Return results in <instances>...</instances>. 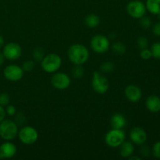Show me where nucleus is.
I'll use <instances>...</instances> for the list:
<instances>
[{"instance_id": "obj_29", "label": "nucleus", "mask_w": 160, "mask_h": 160, "mask_svg": "<svg viewBox=\"0 0 160 160\" xmlns=\"http://www.w3.org/2000/svg\"><path fill=\"white\" fill-rule=\"evenodd\" d=\"M140 153L142 156H144V157H148V156H149L150 155H151L152 149L150 148L149 146L143 144V145H141Z\"/></svg>"}, {"instance_id": "obj_26", "label": "nucleus", "mask_w": 160, "mask_h": 160, "mask_svg": "<svg viewBox=\"0 0 160 160\" xmlns=\"http://www.w3.org/2000/svg\"><path fill=\"white\" fill-rule=\"evenodd\" d=\"M22 69L23 71L30 72L34 68V62L33 60H26L22 64Z\"/></svg>"}, {"instance_id": "obj_1", "label": "nucleus", "mask_w": 160, "mask_h": 160, "mask_svg": "<svg viewBox=\"0 0 160 160\" xmlns=\"http://www.w3.org/2000/svg\"><path fill=\"white\" fill-rule=\"evenodd\" d=\"M67 56L74 65H83L88 60L89 51L84 45L74 44L69 48Z\"/></svg>"}, {"instance_id": "obj_30", "label": "nucleus", "mask_w": 160, "mask_h": 160, "mask_svg": "<svg viewBox=\"0 0 160 160\" xmlns=\"http://www.w3.org/2000/svg\"><path fill=\"white\" fill-rule=\"evenodd\" d=\"M9 102H10V97L8 94H0V106H6L9 104Z\"/></svg>"}, {"instance_id": "obj_17", "label": "nucleus", "mask_w": 160, "mask_h": 160, "mask_svg": "<svg viewBox=\"0 0 160 160\" xmlns=\"http://www.w3.org/2000/svg\"><path fill=\"white\" fill-rule=\"evenodd\" d=\"M120 154L123 158H129L134 152V146L131 142H123L120 145Z\"/></svg>"}, {"instance_id": "obj_6", "label": "nucleus", "mask_w": 160, "mask_h": 160, "mask_svg": "<svg viewBox=\"0 0 160 160\" xmlns=\"http://www.w3.org/2000/svg\"><path fill=\"white\" fill-rule=\"evenodd\" d=\"M90 46L95 52L102 54L109 49L110 42L109 38L103 34H96L91 40Z\"/></svg>"}, {"instance_id": "obj_2", "label": "nucleus", "mask_w": 160, "mask_h": 160, "mask_svg": "<svg viewBox=\"0 0 160 160\" xmlns=\"http://www.w3.org/2000/svg\"><path fill=\"white\" fill-rule=\"evenodd\" d=\"M62 65V59L56 53L46 55L41 61V66L44 71L47 73H56Z\"/></svg>"}, {"instance_id": "obj_12", "label": "nucleus", "mask_w": 160, "mask_h": 160, "mask_svg": "<svg viewBox=\"0 0 160 160\" xmlns=\"http://www.w3.org/2000/svg\"><path fill=\"white\" fill-rule=\"evenodd\" d=\"M130 138L133 144L142 145L145 143L148 138V135L145 130L140 127H135L131 129L130 132Z\"/></svg>"}, {"instance_id": "obj_31", "label": "nucleus", "mask_w": 160, "mask_h": 160, "mask_svg": "<svg viewBox=\"0 0 160 160\" xmlns=\"http://www.w3.org/2000/svg\"><path fill=\"white\" fill-rule=\"evenodd\" d=\"M152 152L155 157L157 158V159H160V141L156 142L153 145L152 148Z\"/></svg>"}, {"instance_id": "obj_23", "label": "nucleus", "mask_w": 160, "mask_h": 160, "mask_svg": "<svg viewBox=\"0 0 160 160\" xmlns=\"http://www.w3.org/2000/svg\"><path fill=\"white\" fill-rule=\"evenodd\" d=\"M114 67H115V66L112 62H105L100 67V70L102 73H109L113 71Z\"/></svg>"}, {"instance_id": "obj_15", "label": "nucleus", "mask_w": 160, "mask_h": 160, "mask_svg": "<svg viewBox=\"0 0 160 160\" xmlns=\"http://www.w3.org/2000/svg\"><path fill=\"white\" fill-rule=\"evenodd\" d=\"M145 106L149 112L153 113L160 112V98L157 95H150L145 101Z\"/></svg>"}, {"instance_id": "obj_28", "label": "nucleus", "mask_w": 160, "mask_h": 160, "mask_svg": "<svg viewBox=\"0 0 160 160\" xmlns=\"http://www.w3.org/2000/svg\"><path fill=\"white\" fill-rule=\"evenodd\" d=\"M26 117L22 112H17L15 114V123L17 125H23L26 123Z\"/></svg>"}, {"instance_id": "obj_8", "label": "nucleus", "mask_w": 160, "mask_h": 160, "mask_svg": "<svg viewBox=\"0 0 160 160\" xmlns=\"http://www.w3.org/2000/svg\"><path fill=\"white\" fill-rule=\"evenodd\" d=\"M146 6L140 0H133L127 6V12L132 18L140 19L146 13Z\"/></svg>"}, {"instance_id": "obj_36", "label": "nucleus", "mask_w": 160, "mask_h": 160, "mask_svg": "<svg viewBox=\"0 0 160 160\" xmlns=\"http://www.w3.org/2000/svg\"><path fill=\"white\" fill-rule=\"evenodd\" d=\"M5 59H6V58H5V56H4V55H3V53L2 52H0V67H1V66L2 65L3 63H4Z\"/></svg>"}, {"instance_id": "obj_10", "label": "nucleus", "mask_w": 160, "mask_h": 160, "mask_svg": "<svg viewBox=\"0 0 160 160\" xmlns=\"http://www.w3.org/2000/svg\"><path fill=\"white\" fill-rule=\"evenodd\" d=\"M71 80L70 78L65 73L59 72L53 74L51 78V84L53 88L59 90H64L70 87Z\"/></svg>"}, {"instance_id": "obj_24", "label": "nucleus", "mask_w": 160, "mask_h": 160, "mask_svg": "<svg viewBox=\"0 0 160 160\" xmlns=\"http://www.w3.org/2000/svg\"><path fill=\"white\" fill-rule=\"evenodd\" d=\"M150 50L152 52V57L160 59V42H156L152 44Z\"/></svg>"}, {"instance_id": "obj_19", "label": "nucleus", "mask_w": 160, "mask_h": 160, "mask_svg": "<svg viewBox=\"0 0 160 160\" xmlns=\"http://www.w3.org/2000/svg\"><path fill=\"white\" fill-rule=\"evenodd\" d=\"M84 23L88 28H96L100 23V18L98 15L94 13L88 14L84 18Z\"/></svg>"}, {"instance_id": "obj_4", "label": "nucleus", "mask_w": 160, "mask_h": 160, "mask_svg": "<svg viewBox=\"0 0 160 160\" xmlns=\"http://www.w3.org/2000/svg\"><path fill=\"white\" fill-rule=\"evenodd\" d=\"M17 136L24 145H33L38 139V132L33 127L24 126L19 130Z\"/></svg>"}, {"instance_id": "obj_21", "label": "nucleus", "mask_w": 160, "mask_h": 160, "mask_svg": "<svg viewBox=\"0 0 160 160\" xmlns=\"http://www.w3.org/2000/svg\"><path fill=\"white\" fill-rule=\"evenodd\" d=\"M72 76L75 79H81L84 74V70L82 65H75L71 70Z\"/></svg>"}, {"instance_id": "obj_35", "label": "nucleus", "mask_w": 160, "mask_h": 160, "mask_svg": "<svg viewBox=\"0 0 160 160\" xmlns=\"http://www.w3.org/2000/svg\"><path fill=\"white\" fill-rule=\"evenodd\" d=\"M6 116V110L4 109L3 106H0V123H1L3 120H5Z\"/></svg>"}, {"instance_id": "obj_34", "label": "nucleus", "mask_w": 160, "mask_h": 160, "mask_svg": "<svg viewBox=\"0 0 160 160\" xmlns=\"http://www.w3.org/2000/svg\"><path fill=\"white\" fill-rule=\"evenodd\" d=\"M152 33L157 37H160V21L155 23L152 27Z\"/></svg>"}, {"instance_id": "obj_37", "label": "nucleus", "mask_w": 160, "mask_h": 160, "mask_svg": "<svg viewBox=\"0 0 160 160\" xmlns=\"http://www.w3.org/2000/svg\"><path fill=\"white\" fill-rule=\"evenodd\" d=\"M3 45H4V39H3V38L0 35V48H2Z\"/></svg>"}, {"instance_id": "obj_7", "label": "nucleus", "mask_w": 160, "mask_h": 160, "mask_svg": "<svg viewBox=\"0 0 160 160\" xmlns=\"http://www.w3.org/2000/svg\"><path fill=\"white\" fill-rule=\"evenodd\" d=\"M92 86L93 90L98 94H105L109 88V82L106 77L101 73L95 71L93 73L92 80Z\"/></svg>"}, {"instance_id": "obj_13", "label": "nucleus", "mask_w": 160, "mask_h": 160, "mask_svg": "<svg viewBox=\"0 0 160 160\" xmlns=\"http://www.w3.org/2000/svg\"><path fill=\"white\" fill-rule=\"evenodd\" d=\"M125 96L131 102H137L142 98V92L140 88L134 84H130L125 88Z\"/></svg>"}, {"instance_id": "obj_9", "label": "nucleus", "mask_w": 160, "mask_h": 160, "mask_svg": "<svg viewBox=\"0 0 160 160\" xmlns=\"http://www.w3.org/2000/svg\"><path fill=\"white\" fill-rule=\"evenodd\" d=\"M2 53L5 58L8 60H17L21 56L22 48L16 42H9L3 47Z\"/></svg>"}, {"instance_id": "obj_32", "label": "nucleus", "mask_w": 160, "mask_h": 160, "mask_svg": "<svg viewBox=\"0 0 160 160\" xmlns=\"http://www.w3.org/2000/svg\"><path fill=\"white\" fill-rule=\"evenodd\" d=\"M140 56L142 58V59H145V60H148V59H149L150 58L152 57V56L151 50L148 49V48L142 49L141 50V52H140Z\"/></svg>"}, {"instance_id": "obj_33", "label": "nucleus", "mask_w": 160, "mask_h": 160, "mask_svg": "<svg viewBox=\"0 0 160 160\" xmlns=\"http://www.w3.org/2000/svg\"><path fill=\"white\" fill-rule=\"evenodd\" d=\"M6 112L7 115L12 117V116H15V114L17 113V109H16L15 106H12V105H7Z\"/></svg>"}, {"instance_id": "obj_25", "label": "nucleus", "mask_w": 160, "mask_h": 160, "mask_svg": "<svg viewBox=\"0 0 160 160\" xmlns=\"http://www.w3.org/2000/svg\"><path fill=\"white\" fill-rule=\"evenodd\" d=\"M139 20H140L141 26L143 28H145V29H148V28H149L150 27L152 26V20L150 17H146V16L145 15L144 17H142V18L139 19Z\"/></svg>"}, {"instance_id": "obj_5", "label": "nucleus", "mask_w": 160, "mask_h": 160, "mask_svg": "<svg viewBox=\"0 0 160 160\" xmlns=\"http://www.w3.org/2000/svg\"><path fill=\"white\" fill-rule=\"evenodd\" d=\"M126 135L122 129H113L109 131L105 136V142L110 148H117L125 141Z\"/></svg>"}, {"instance_id": "obj_20", "label": "nucleus", "mask_w": 160, "mask_h": 160, "mask_svg": "<svg viewBox=\"0 0 160 160\" xmlns=\"http://www.w3.org/2000/svg\"><path fill=\"white\" fill-rule=\"evenodd\" d=\"M112 50L114 54L117 56H123L126 52V46L122 42H117L112 44Z\"/></svg>"}, {"instance_id": "obj_22", "label": "nucleus", "mask_w": 160, "mask_h": 160, "mask_svg": "<svg viewBox=\"0 0 160 160\" xmlns=\"http://www.w3.org/2000/svg\"><path fill=\"white\" fill-rule=\"evenodd\" d=\"M45 57V52L42 48H35L33 51V59L37 62H41Z\"/></svg>"}, {"instance_id": "obj_14", "label": "nucleus", "mask_w": 160, "mask_h": 160, "mask_svg": "<svg viewBox=\"0 0 160 160\" xmlns=\"http://www.w3.org/2000/svg\"><path fill=\"white\" fill-rule=\"evenodd\" d=\"M17 147L13 143L9 142H4L0 145V159L12 158L17 153Z\"/></svg>"}, {"instance_id": "obj_16", "label": "nucleus", "mask_w": 160, "mask_h": 160, "mask_svg": "<svg viewBox=\"0 0 160 160\" xmlns=\"http://www.w3.org/2000/svg\"><path fill=\"white\" fill-rule=\"evenodd\" d=\"M127 124V120L121 113H115L110 119V125L113 129H123Z\"/></svg>"}, {"instance_id": "obj_27", "label": "nucleus", "mask_w": 160, "mask_h": 160, "mask_svg": "<svg viewBox=\"0 0 160 160\" xmlns=\"http://www.w3.org/2000/svg\"><path fill=\"white\" fill-rule=\"evenodd\" d=\"M137 44L138 48L142 50V49H144V48H148V39H147V38L144 37V36H142V37H140L138 39Z\"/></svg>"}, {"instance_id": "obj_3", "label": "nucleus", "mask_w": 160, "mask_h": 160, "mask_svg": "<svg viewBox=\"0 0 160 160\" xmlns=\"http://www.w3.org/2000/svg\"><path fill=\"white\" fill-rule=\"evenodd\" d=\"M18 131V125L12 120H3L0 123V137L5 141L13 140Z\"/></svg>"}, {"instance_id": "obj_11", "label": "nucleus", "mask_w": 160, "mask_h": 160, "mask_svg": "<svg viewBox=\"0 0 160 160\" xmlns=\"http://www.w3.org/2000/svg\"><path fill=\"white\" fill-rule=\"evenodd\" d=\"M23 70L21 67L16 64H11L4 69L3 74L8 81L16 82L22 79L23 76Z\"/></svg>"}, {"instance_id": "obj_18", "label": "nucleus", "mask_w": 160, "mask_h": 160, "mask_svg": "<svg viewBox=\"0 0 160 160\" xmlns=\"http://www.w3.org/2000/svg\"><path fill=\"white\" fill-rule=\"evenodd\" d=\"M145 6L150 13L156 16L160 14V0H147Z\"/></svg>"}]
</instances>
